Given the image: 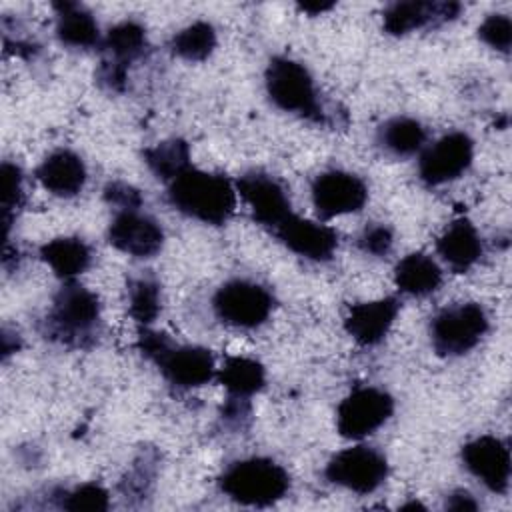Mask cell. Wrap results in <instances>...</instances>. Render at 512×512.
Segmentation results:
<instances>
[{"mask_svg":"<svg viewBox=\"0 0 512 512\" xmlns=\"http://www.w3.org/2000/svg\"><path fill=\"white\" fill-rule=\"evenodd\" d=\"M472 162L474 140L462 130H452L426 144L418 154V178L426 186H444L464 176Z\"/></svg>","mask_w":512,"mask_h":512,"instance_id":"obj_10","label":"cell"},{"mask_svg":"<svg viewBox=\"0 0 512 512\" xmlns=\"http://www.w3.org/2000/svg\"><path fill=\"white\" fill-rule=\"evenodd\" d=\"M436 252L452 272L464 274L474 268L484 254L482 236L472 220L460 216L452 220L438 236Z\"/></svg>","mask_w":512,"mask_h":512,"instance_id":"obj_19","label":"cell"},{"mask_svg":"<svg viewBox=\"0 0 512 512\" xmlns=\"http://www.w3.org/2000/svg\"><path fill=\"white\" fill-rule=\"evenodd\" d=\"M444 506L448 510H454V512H476L480 508V504L476 502V498L468 490L450 492L444 500Z\"/></svg>","mask_w":512,"mask_h":512,"instance_id":"obj_36","label":"cell"},{"mask_svg":"<svg viewBox=\"0 0 512 512\" xmlns=\"http://www.w3.org/2000/svg\"><path fill=\"white\" fill-rule=\"evenodd\" d=\"M52 500L62 510L72 512H104L110 508V492L98 482H82L74 488H58L52 492Z\"/></svg>","mask_w":512,"mask_h":512,"instance_id":"obj_29","label":"cell"},{"mask_svg":"<svg viewBox=\"0 0 512 512\" xmlns=\"http://www.w3.org/2000/svg\"><path fill=\"white\" fill-rule=\"evenodd\" d=\"M56 12V38L60 44L74 50H90L102 44L100 26L92 12L78 2H56L52 4Z\"/></svg>","mask_w":512,"mask_h":512,"instance_id":"obj_20","label":"cell"},{"mask_svg":"<svg viewBox=\"0 0 512 512\" xmlns=\"http://www.w3.org/2000/svg\"><path fill=\"white\" fill-rule=\"evenodd\" d=\"M212 310L216 318L230 328L256 330L268 322L274 310V296L260 282L232 278L214 292Z\"/></svg>","mask_w":512,"mask_h":512,"instance_id":"obj_7","label":"cell"},{"mask_svg":"<svg viewBox=\"0 0 512 512\" xmlns=\"http://www.w3.org/2000/svg\"><path fill=\"white\" fill-rule=\"evenodd\" d=\"M462 466L492 494H506L510 488L512 458L508 442L494 434H480L460 448Z\"/></svg>","mask_w":512,"mask_h":512,"instance_id":"obj_13","label":"cell"},{"mask_svg":"<svg viewBox=\"0 0 512 512\" xmlns=\"http://www.w3.org/2000/svg\"><path fill=\"white\" fill-rule=\"evenodd\" d=\"M140 354L150 360L164 380L180 390H192L216 380V360L212 352L196 344H176L166 332L140 326L136 336Z\"/></svg>","mask_w":512,"mask_h":512,"instance_id":"obj_3","label":"cell"},{"mask_svg":"<svg viewBox=\"0 0 512 512\" xmlns=\"http://www.w3.org/2000/svg\"><path fill=\"white\" fill-rule=\"evenodd\" d=\"M236 194L250 208L256 224L274 232L294 210L286 186L272 174L248 170L236 182Z\"/></svg>","mask_w":512,"mask_h":512,"instance_id":"obj_11","label":"cell"},{"mask_svg":"<svg viewBox=\"0 0 512 512\" xmlns=\"http://www.w3.org/2000/svg\"><path fill=\"white\" fill-rule=\"evenodd\" d=\"M264 88L278 110L314 124H326L314 78L302 62L290 56H272L264 70Z\"/></svg>","mask_w":512,"mask_h":512,"instance_id":"obj_5","label":"cell"},{"mask_svg":"<svg viewBox=\"0 0 512 512\" xmlns=\"http://www.w3.org/2000/svg\"><path fill=\"white\" fill-rule=\"evenodd\" d=\"M334 4L332 2H306V4H300L298 8L302 10V12H306V14H312V16H318V14H322V12H326V10H330Z\"/></svg>","mask_w":512,"mask_h":512,"instance_id":"obj_37","label":"cell"},{"mask_svg":"<svg viewBox=\"0 0 512 512\" xmlns=\"http://www.w3.org/2000/svg\"><path fill=\"white\" fill-rule=\"evenodd\" d=\"M148 170L162 182H172L178 174L192 166L190 146L182 138L162 140L142 152Z\"/></svg>","mask_w":512,"mask_h":512,"instance_id":"obj_26","label":"cell"},{"mask_svg":"<svg viewBox=\"0 0 512 512\" xmlns=\"http://www.w3.org/2000/svg\"><path fill=\"white\" fill-rule=\"evenodd\" d=\"M128 314L138 326H150L162 308L160 284L150 276H138L128 282L126 288Z\"/></svg>","mask_w":512,"mask_h":512,"instance_id":"obj_28","label":"cell"},{"mask_svg":"<svg viewBox=\"0 0 512 512\" xmlns=\"http://www.w3.org/2000/svg\"><path fill=\"white\" fill-rule=\"evenodd\" d=\"M102 196H104V202L108 206H112L116 212L118 210H138V208H142V202H144L140 190L122 180L108 182L102 190Z\"/></svg>","mask_w":512,"mask_h":512,"instance_id":"obj_34","label":"cell"},{"mask_svg":"<svg viewBox=\"0 0 512 512\" xmlns=\"http://www.w3.org/2000/svg\"><path fill=\"white\" fill-rule=\"evenodd\" d=\"M390 474L388 458L368 444H354L336 452L324 466V478L358 496H368L384 486Z\"/></svg>","mask_w":512,"mask_h":512,"instance_id":"obj_8","label":"cell"},{"mask_svg":"<svg viewBox=\"0 0 512 512\" xmlns=\"http://www.w3.org/2000/svg\"><path fill=\"white\" fill-rule=\"evenodd\" d=\"M146 46V28L136 20H122L114 24L102 38V62L128 70L132 62L144 56Z\"/></svg>","mask_w":512,"mask_h":512,"instance_id":"obj_23","label":"cell"},{"mask_svg":"<svg viewBox=\"0 0 512 512\" xmlns=\"http://www.w3.org/2000/svg\"><path fill=\"white\" fill-rule=\"evenodd\" d=\"M400 312V300L396 296H382L352 304L344 316L346 334L362 348L378 346L392 330Z\"/></svg>","mask_w":512,"mask_h":512,"instance_id":"obj_17","label":"cell"},{"mask_svg":"<svg viewBox=\"0 0 512 512\" xmlns=\"http://www.w3.org/2000/svg\"><path fill=\"white\" fill-rule=\"evenodd\" d=\"M444 280L442 266L426 252H410L394 266L396 288L412 298L434 294Z\"/></svg>","mask_w":512,"mask_h":512,"instance_id":"obj_21","label":"cell"},{"mask_svg":"<svg viewBox=\"0 0 512 512\" xmlns=\"http://www.w3.org/2000/svg\"><path fill=\"white\" fill-rule=\"evenodd\" d=\"M156 476V454L144 452L132 466V470L122 480L124 494L136 492L138 496H144L148 492V486L154 482Z\"/></svg>","mask_w":512,"mask_h":512,"instance_id":"obj_33","label":"cell"},{"mask_svg":"<svg viewBox=\"0 0 512 512\" xmlns=\"http://www.w3.org/2000/svg\"><path fill=\"white\" fill-rule=\"evenodd\" d=\"M216 380L228 396L252 398L266 386V368L256 358L228 356L218 368Z\"/></svg>","mask_w":512,"mask_h":512,"instance_id":"obj_25","label":"cell"},{"mask_svg":"<svg viewBox=\"0 0 512 512\" xmlns=\"http://www.w3.org/2000/svg\"><path fill=\"white\" fill-rule=\"evenodd\" d=\"M394 414V398L378 386H356L336 406V430L346 440H364Z\"/></svg>","mask_w":512,"mask_h":512,"instance_id":"obj_9","label":"cell"},{"mask_svg":"<svg viewBox=\"0 0 512 512\" xmlns=\"http://www.w3.org/2000/svg\"><path fill=\"white\" fill-rule=\"evenodd\" d=\"M478 38L496 52L508 54L512 46V22L508 14H488L478 26Z\"/></svg>","mask_w":512,"mask_h":512,"instance_id":"obj_31","label":"cell"},{"mask_svg":"<svg viewBox=\"0 0 512 512\" xmlns=\"http://www.w3.org/2000/svg\"><path fill=\"white\" fill-rule=\"evenodd\" d=\"M236 186L224 174L190 166L168 182V204L186 218L208 226L226 224L236 210Z\"/></svg>","mask_w":512,"mask_h":512,"instance_id":"obj_1","label":"cell"},{"mask_svg":"<svg viewBox=\"0 0 512 512\" xmlns=\"http://www.w3.org/2000/svg\"><path fill=\"white\" fill-rule=\"evenodd\" d=\"M250 416H252L250 398L228 396L222 410H220V420L230 430H242L248 424Z\"/></svg>","mask_w":512,"mask_h":512,"instance_id":"obj_35","label":"cell"},{"mask_svg":"<svg viewBox=\"0 0 512 512\" xmlns=\"http://www.w3.org/2000/svg\"><path fill=\"white\" fill-rule=\"evenodd\" d=\"M102 322L98 296L76 280L64 282L52 298L42 320L44 338L66 348H90L96 344Z\"/></svg>","mask_w":512,"mask_h":512,"instance_id":"obj_2","label":"cell"},{"mask_svg":"<svg viewBox=\"0 0 512 512\" xmlns=\"http://www.w3.org/2000/svg\"><path fill=\"white\" fill-rule=\"evenodd\" d=\"M106 240L112 248L132 258H152L164 246V228L140 208L118 210L106 228Z\"/></svg>","mask_w":512,"mask_h":512,"instance_id":"obj_14","label":"cell"},{"mask_svg":"<svg viewBox=\"0 0 512 512\" xmlns=\"http://www.w3.org/2000/svg\"><path fill=\"white\" fill-rule=\"evenodd\" d=\"M462 4L458 2H430L404 0L392 2L382 12V28L390 36H406L424 28H438L458 18Z\"/></svg>","mask_w":512,"mask_h":512,"instance_id":"obj_15","label":"cell"},{"mask_svg":"<svg viewBox=\"0 0 512 512\" xmlns=\"http://www.w3.org/2000/svg\"><path fill=\"white\" fill-rule=\"evenodd\" d=\"M272 234L292 254L312 262L330 260L338 248V232L332 226L302 218L294 212Z\"/></svg>","mask_w":512,"mask_h":512,"instance_id":"obj_16","label":"cell"},{"mask_svg":"<svg viewBox=\"0 0 512 512\" xmlns=\"http://www.w3.org/2000/svg\"><path fill=\"white\" fill-rule=\"evenodd\" d=\"M216 482L226 498L248 508L274 506L290 490L288 470L266 456H248L230 462Z\"/></svg>","mask_w":512,"mask_h":512,"instance_id":"obj_4","label":"cell"},{"mask_svg":"<svg viewBox=\"0 0 512 512\" xmlns=\"http://www.w3.org/2000/svg\"><path fill=\"white\" fill-rule=\"evenodd\" d=\"M34 176L52 196L74 198L84 190L88 170L80 154L70 148H56L42 158Z\"/></svg>","mask_w":512,"mask_h":512,"instance_id":"obj_18","label":"cell"},{"mask_svg":"<svg viewBox=\"0 0 512 512\" xmlns=\"http://www.w3.org/2000/svg\"><path fill=\"white\" fill-rule=\"evenodd\" d=\"M40 258L56 278L70 282L90 268L92 250L78 236H58L40 246Z\"/></svg>","mask_w":512,"mask_h":512,"instance_id":"obj_22","label":"cell"},{"mask_svg":"<svg viewBox=\"0 0 512 512\" xmlns=\"http://www.w3.org/2000/svg\"><path fill=\"white\" fill-rule=\"evenodd\" d=\"M24 204V176L14 162H2V224L8 238L10 226Z\"/></svg>","mask_w":512,"mask_h":512,"instance_id":"obj_30","label":"cell"},{"mask_svg":"<svg viewBox=\"0 0 512 512\" xmlns=\"http://www.w3.org/2000/svg\"><path fill=\"white\" fill-rule=\"evenodd\" d=\"M356 244L364 254L384 258L394 248V230L384 222H372L362 228Z\"/></svg>","mask_w":512,"mask_h":512,"instance_id":"obj_32","label":"cell"},{"mask_svg":"<svg viewBox=\"0 0 512 512\" xmlns=\"http://www.w3.org/2000/svg\"><path fill=\"white\" fill-rule=\"evenodd\" d=\"M218 36L216 28L206 20H196L184 28H180L170 38V52L186 62H204L216 50Z\"/></svg>","mask_w":512,"mask_h":512,"instance_id":"obj_27","label":"cell"},{"mask_svg":"<svg viewBox=\"0 0 512 512\" xmlns=\"http://www.w3.org/2000/svg\"><path fill=\"white\" fill-rule=\"evenodd\" d=\"M490 330V318L480 302H456L440 308L428 326L430 344L442 358L472 352Z\"/></svg>","mask_w":512,"mask_h":512,"instance_id":"obj_6","label":"cell"},{"mask_svg":"<svg viewBox=\"0 0 512 512\" xmlns=\"http://www.w3.org/2000/svg\"><path fill=\"white\" fill-rule=\"evenodd\" d=\"M428 140V132L424 124L412 116H394L388 118L376 134L378 146L396 156V158H408L416 156L424 150Z\"/></svg>","mask_w":512,"mask_h":512,"instance_id":"obj_24","label":"cell"},{"mask_svg":"<svg viewBox=\"0 0 512 512\" xmlns=\"http://www.w3.org/2000/svg\"><path fill=\"white\" fill-rule=\"evenodd\" d=\"M310 198L316 214L330 220L360 212L368 202V186L354 172L330 168L312 180Z\"/></svg>","mask_w":512,"mask_h":512,"instance_id":"obj_12","label":"cell"}]
</instances>
